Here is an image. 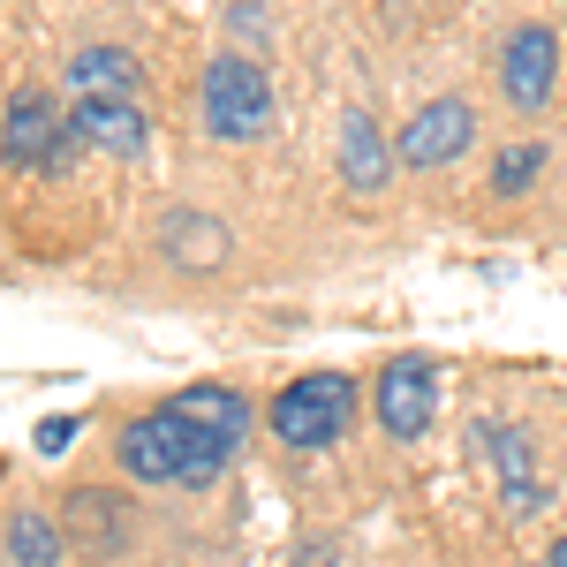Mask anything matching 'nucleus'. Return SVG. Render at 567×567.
<instances>
[{
    "mask_svg": "<svg viewBox=\"0 0 567 567\" xmlns=\"http://www.w3.org/2000/svg\"><path fill=\"white\" fill-rule=\"evenodd\" d=\"M393 152L386 136H379V122L355 106L349 122H341V175H349V189H386V175H393Z\"/></svg>",
    "mask_w": 567,
    "mask_h": 567,
    "instance_id": "9d476101",
    "label": "nucleus"
},
{
    "mask_svg": "<svg viewBox=\"0 0 567 567\" xmlns=\"http://www.w3.org/2000/svg\"><path fill=\"white\" fill-rule=\"evenodd\" d=\"M553 84H560V39L545 23H515V39L499 53V91L515 114H545L553 106Z\"/></svg>",
    "mask_w": 567,
    "mask_h": 567,
    "instance_id": "39448f33",
    "label": "nucleus"
},
{
    "mask_svg": "<svg viewBox=\"0 0 567 567\" xmlns=\"http://www.w3.org/2000/svg\"><path fill=\"white\" fill-rule=\"evenodd\" d=\"M69 136H76V144H99V152H114V159H136V152L152 144V122H144L136 99H76Z\"/></svg>",
    "mask_w": 567,
    "mask_h": 567,
    "instance_id": "0eeeda50",
    "label": "nucleus"
},
{
    "mask_svg": "<svg viewBox=\"0 0 567 567\" xmlns=\"http://www.w3.org/2000/svg\"><path fill=\"white\" fill-rule=\"evenodd\" d=\"M197 106H205V130L219 144H258L272 130V76L243 53H219L205 69V84H197Z\"/></svg>",
    "mask_w": 567,
    "mask_h": 567,
    "instance_id": "f257e3e1",
    "label": "nucleus"
},
{
    "mask_svg": "<svg viewBox=\"0 0 567 567\" xmlns=\"http://www.w3.org/2000/svg\"><path fill=\"white\" fill-rule=\"evenodd\" d=\"M470 136H477L470 99H432V106H416V114L401 122L393 152H401V167L432 175V167H446V159H462V152H470Z\"/></svg>",
    "mask_w": 567,
    "mask_h": 567,
    "instance_id": "423d86ee",
    "label": "nucleus"
},
{
    "mask_svg": "<svg viewBox=\"0 0 567 567\" xmlns=\"http://www.w3.org/2000/svg\"><path fill=\"white\" fill-rule=\"evenodd\" d=\"M69 84H76V99H136L144 61L130 45H84V53H69Z\"/></svg>",
    "mask_w": 567,
    "mask_h": 567,
    "instance_id": "6e6552de",
    "label": "nucleus"
},
{
    "mask_svg": "<svg viewBox=\"0 0 567 567\" xmlns=\"http://www.w3.org/2000/svg\"><path fill=\"white\" fill-rule=\"evenodd\" d=\"M114 454H122V470H130L136 484H182V454H189V416H182L175 401H159L152 416H130V424H122Z\"/></svg>",
    "mask_w": 567,
    "mask_h": 567,
    "instance_id": "20e7f679",
    "label": "nucleus"
},
{
    "mask_svg": "<svg viewBox=\"0 0 567 567\" xmlns=\"http://www.w3.org/2000/svg\"><path fill=\"white\" fill-rule=\"evenodd\" d=\"M69 529H76V545H114L122 537V499L114 492H69Z\"/></svg>",
    "mask_w": 567,
    "mask_h": 567,
    "instance_id": "ddd939ff",
    "label": "nucleus"
},
{
    "mask_svg": "<svg viewBox=\"0 0 567 567\" xmlns=\"http://www.w3.org/2000/svg\"><path fill=\"white\" fill-rule=\"evenodd\" d=\"M167 250H175V265H189V272H205V265H219V250H227V235H219L213 219H197V213H175V219H167Z\"/></svg>",
    "mask_w": 567,
    "mask_h": 567,
    "instance_id": "f8f14e48",
    "label": "nucleus"
},
{
    "mask_svg": "<svg viewBox=\"0 0 567 567\" xmlns=\"http://www.w3.org/2000/svg\"><path fill=\"white\" fill-rule=\"evenodd\" d=\"M537 167H545V144H515V152H499V159H492V189H499V197H515V189L537 182Z\"/></svg>",
    "mask_w": 567,
    "mask_h": 567,
    "instance_id": "4468645a",
    "label": "nucleus"
},
{
    "mask_svg": "<svg viewBox=\"0 0 567 567\" xmlns=\"http://www.w3.org/2000/svg\"><path fill=\"white\" fill-rule=\"evenodd\" d=\"M227 23H235V31H243L250 45H258L265 31H272V23H265V8H258V0H235V8H227Z\"/></svg>",
    "mask_w": 567,
    "mask_h": 567,
    "instance_id": "dca6fc26",
    "label": "nucleus"
},
{
    "mask_svg": "<svg viewBox=\"0 0 567 567\" xmlns=\"http://www.w3.org/2000/svg\"><path fill=\"white\" fill-rule=\"evenodd\" d=\"M8 567H61V529L45 523L39 507L8 515Z\"/></svg>",
    "mask_w": 567,
    "mask_h": 567,
    "instance_id": "9b49d317",
    "label": "nucleus"
},
{
    "mask_svg": "<svg viewBox=\"0 0 567 567\" xmlns=\"http://www.w3.org/2000/svg\"><path fill=\"white\" fill-rule=\"evenodd\" d=\"M371 409H379V432L386 439H424L439 416V371L424 355H393L386 371H379V386H371Z\"/></svg>",
    "mask_w": 567,
    "mask_h": 567,
    "instance_id": "7ed1b4c3",
    "label": "nucleus"
},
{
    "mask_svg": "<svg viewBox=\"0 0 567 567\" xmlns=\"http://www.w3.org/2000/svg\"><path fill=\"white\" fill-rule=\"evenodd\" d=\"M553 567H567V529H560V537H553Z\"/></svg>",
    "mask_w": 567,
    "mask_h": 567,
    "instance_id": "f3484780",
    "label": "nucleus"
},
{
    "mask_svg": "<svg viewBox=\"0 0 567 567\" xmlns=\"http://www.w3.org/2000/svg\"><path fill=\"white\" fill-rule=\"evenodd\" d=\"M53 144H61L53 99L45 91H16L8 99V159L16 167H53Z\"/></svg>",
    "mask_w": 567,
    "mask_h": 567,
    "instance_id": "1a4fd4ad",
    "label": "nucleus"
},
{
    "mask_svg": "<svg viewBox=\"0 0 567 567\" xmlns=\"http://www.w3.org/2000/svg\"><path fill=\"white\" fill-rule=\"evenodd\" d=\"M349 416H355V386L341 371H310L288 393H272V439L280 446H303V454L333 446V439L349 432Z\"/></svg>",
    "mask_w": 567,
    "mask_h": 567,
    "instance_id": "f03ea898",
    "label": "nucleus"
},
{
    "mask_svg": "<svg viewBox=\"0 0 567 567\" xmlns=\"http://www.w3.org/2000/svg\"><path fill=\"white\" fill-rule=\"evenodd\" d=\"M76 432H84V416H45L31 439H39V454H69V439H76Z\"/></svg>",
    "mask_w": 567,
    "mask_h": 567,
    "instance_id": "2eb2a0df",
    "label": "nucleus"
}]
</instances>
